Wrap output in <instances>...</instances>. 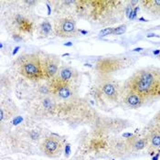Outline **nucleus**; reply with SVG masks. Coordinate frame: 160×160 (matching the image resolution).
<instances>
[{
    "instance_id": "9b49d317",
    "label": "nucleus",
    "mask_w": 160,
    "mask_h": 160,
    "mask_svg": "<svg viewBox=\"0 0 160 160\" xmlns=\"http://www.w3.org/2000/svg\"><path fill=\"white\" fill-rule=\"evenodd\" d=\"M147 102V99L144 96L138 94L137 92L132 91H125V93L123 96V104L131 109H138L143 106Z\"/></svg>"
},
{
    "instance_id": "4468645a",
    "label": "nucleus",
    "mask_w": 160,
    "mask_h": 160,
    "mask_svg": "<svg viewBox=\"0 0 160 160\" xmlns=\"http://www.w3.org/2000/svg\"><path fill=\"white\" fill-rule=\"evenodd\" d=\"M56 78H58L62 82H65L68 83H72V81L75 78L74 70L67 65H62L59 70V72L57 74Z\"/></svg>"
},
{
    "instance_id": "39448f33",
    "label": "nucleus",
    "mask_w": 160,
    "mask_h": 160,
    "mask_svg": "<svg viewBox=\"0 0 160 160\" xmlns=\"http://www.w3.org/2000/svg\"><path fill=\"white\" fill-rule=\"evenodd\" d=\"M53 29L56 36L60 38H73L79 33L76 20L72 16H64L55 19Z\"/></svg>"
},
{
    "instance_id": "f03ea898",
    "label": "nucleus",
    "mask_w": 160,
    "mask_h": 160,
    "mask_svg": "<svg viewBox=\"0 0 160 160\" xmlns=\"http://www.w3.org/2000/svg\"><path fill=\"white\" fill-rule=\"evenodd\" d=\"M121 1H104V0H87L75 1L76 12L79 17L86 18L90 22L97 24L110 23L112 13L115 11ZM112 23V22H111Z\"/></svg>"
},
{
    "instance_id": "9d476101",
    "label": "nucleus",
    "mask_w": 160,
    "mask_h": 160,
    "mask_svg": "<svg viewBox=\"0 0 160 160\" xmlns=\"http://www.w3.org/2000/svg\"><path fill=\"white\" fill-rule=\"evenodd\" d=\"M100 92L102 93V96H104L106 99H108L109 101L116 102L119 101V98L121 96L120 91L118 86L111 81H102L100 85H99Z\"/></svg>"
},
{
    "instance_id": "412c9836",
    "label": "nucleus",
    "mask_w": 160,
    "mask_h": 160,
    "mask_svg": "<svg viewBox=\"0 0 160 160\" xmlns=\"http://www.w3.org/2000/svg\"><path fill=\"white\" fill-rule=\"evenodd\" d=\"M160 98V86L159 89H158V95H157V99Z\"/></svg>"
},
{
    "instance_id": "a211bd4d",
    "label": "nucleus",
    "mask_w": 160,
    "mask_h": 160,
    "mask_svg": "<svg viewBox=\"0 0 160 160\" xmlns=\"http://www.w3.org/2000/svg\"><path fill=\"white\" fill-rule=\"evenodd\" d=\"M99 35L101 37H106L109 35H113V28H106L100 31Z\"/></svg>"
},
{
    "instance_id": "5701e85b",
    "label": "nucleus",
    "mask_w": 160,
    "mask_h": 160,
    "mask_svg": "<svg viewBox=\"0 0 160 160\" xmlns=\"http://www.w3.org/2000/svg\"><path fill=\"white\" fill-rule=\"evenodd\" d=\"M72 44L71 43V42H69V43H67V44H65V46H72Z\"/></svg>"
},
{
    "instance_id": "f257e3e1",
    "label": "nucleus",
    "mask_w": 160,
    "mask_h": 160,
    "mask_svg": "<svg viewBox=\"0 0 160 160\" xmlns=\"http://www.w3.org/2000/svg\"><path fill=\"white\" fill-rule=\"evenodd\" d=\"M160 86V68L146 67L138 70L126 82L124 91H132L147 101L157 99Z\"/></svg>"
},
{
    "instance_id": "20e7f679",
    "label": "nucleus",
    "mask_w": 160,
    "mask_h": 160,
    "mask_svg": "<svg viewBox=\"0 0 160 160\" xmlns=\"http://www.w3.org/2000/svg\"><path fill=\"white\" fill-rule=\"evenodd\" d=\"M131 63L132 60L127 57H106L96 62L95 70L100 73H112L129 67Z\"/></svg>"
},
{
    "instance_id": "0eeeda50",
    "label": "nucleus",
    "mask_w": 160,
    "mask_h": 160,
    "mask_svg": "<svg viewBox=\"0 0 160 160\" xmlns=\"http://www.w3.org/2000/svg\"><path fill=\"white\" fill-rule=\"evenodd\" d=\"M49 85V93L58 100L62 101H69L72 98L74 94L72 83H68L65 82H62L58 78H54L51 81L48 82Z\"/></svg>"
},
{
    "instance_id": "2eb2a0df",
    "label": "nucleus",
    "mask_w": 160,
    "mask_h": 160,
    "mask_svg": "<svg viewBox=\"0 0 160 160\" xmlns=\"http://www.w3.org/2000/svg\"><path fill=\"white\" fill-rule=\"evenodd\" d=\"M139 3L145 11L154 16H160V0H143Z\"/></svg>"
},
{
    "instance_id": "6e6552de",
    "label": "nucleus",
    "mask_w": 160,
    "mask_h": 160,
    "mask_svg": "<svg viewBox=\"0 0 160 160\" xmlns=\"http://www.w3.org/2000/svg\"><path fill=\"white\" fill-rule=\"evenodd\" d=\"M142 136L148 142V150L150 155H154L160 149V125L153 121L144 129Z\"/></svg>"
},
{
    "instance_id": "f8f14e48",
    "label": "nucleus",
    "mask_w": 160,
    "mask_h": 160,
    "mask_svg": "<svg viewBox=\"0 0 160 160\" xmlns=\"http://www.w3.org/2000/svg\"><path fill=\"white\" fill-rule=\"evenodd\" d=\"M128 153H137L148 149V142L143 136H131L125 140Z\"/></svg>"
},
{
    "instance_id": "6ab92c4d",
    "label": "nucleus",
    "mask_w": 160,
    "mask_h": 160,
    "mask_svg": "<svg viewBox=\"0 0 160 160\" xmlns=\"http://www.w3.org/2000/svg\"><path fill=\"white\" fill-rule=\"evenodd\" d=\"M152 121H153L154 123H158V124H159L160 125V110L156 113V115L154 116V118H153Z\"/></svg>"
},
{
    "instance_id": "7ed1b4c3",
    "label": "nucleus",
    "mask_w": 160,
    "mask_h": 160,
    "mask_svg": "<svg viewBox=\"0 0 160 160\" xmlns=\"http://www.w3.org/2000/svg\"><path fill=\"white\" fill-rule=\"evenodd\" d=\"M17 67L18 73L28 81L40 82L44 80L40 54L27 53L21 55L17 60Z\"/></svg>"
},
{
    "instance_id": "423d86ee",
    "label": "nucleus",
    "mask_w": 160,
    "mask_h": 160,
    "mask_svg": "<svg viewBox=\"0 0 160 160\" xmlns=\"http://www.w3.org/2000/svg\"><path fill=\"white\" fill-rule=\"evenodd\" d=\"M40 152L49 158H60L63 153L64 144L61 138L55 136H45L39 144Z\"/></svg>"
},
{
    "instance_id": "aec40b11",
    "label": "nucleus",
    "mask_w": 160,
    "mask_h": 160,
    "mask_svg": "<svg viewBox=\"0 0 160 160\" xmlns=\"http://www.w3.org/2000/svg\"><path fill=\"white\" fill-rule=\"evenodd\" d=\"M153 54H154V55H159L160 50L159 49H157V50H155V51L153 52Z\"/></svg>"
},
{
    "instance_id": "4be33fe9",
    "label": "nucleus",
    "mask_w": 160,
    "mask_h": 160,
    "mask_svg": "<svg viewBox=\"0 0 160 160\" xmlns=\"http://www.w3.org/2000/svg\"><path fill=\"white\" fill-rule=\"evenodd\" d=\"M142 49V48H138V49H134V51H140Z\"/></svg>"
},
{
    "instance_id": "f3484780",
    "label": "nucleus",
    "mask_w": 160,
    "mask_h": 160,
    "mask_svg": "<svg viewBox=\"0 0 160 160\" xmlns=\"http://www.w3.org/2000/svg\"><path fill=\"white\" fill-rule=\"evenodd\" d=\"M126 28H127V27H126V25H120V26H118V27H116V28H113V35H122L123 33H125V31H126Z\"/></svg>"
},
{
    "instance_id": "dca6fc26",
    "label": "nucleus",
    "mask_w": 160,
    "mask_h": 160,
    "mask_svg": "<svg viewBox=\"0 0 160 160\" xmlns=\"http://www.w3.org/2000/svg\"><path fill=\"white\" fill-rule=\"evenodd\" d=\"M53 32L54 29L49 20H44L38 26L37 33L39 38H49Z\"/></svg>"
},
{
    "instance_id": "1a4fd4ad",
    "label": "nucleus",
    "mask_w": 160,
    "mask_h": 160,
    "mask_svg": "<svg viewBox=\"0 0 160 160\" xmlns=\"http://www.w3.org/2000/svg\"><path fill=\"white\" fill-rule=\"evenodd\" d=\"M41 67L44 75V80L47 82L54 79L61 68V62L58 57L51 54H40Z\"/></svg>"
},
{
    "instance_id": "b1692460",
    "label": "nucleus",
    "mask_w": 160,
    "mask_h": 160,
    "mask_svg": "<svg viewBox=\"0 0 160 160\" xmlns=\"http://www.w3.org/2000/svg\"><path fill=\"white\" fill-rule=\"evenodd\" d=\"M158 58H159V59H160V54H159V55H158Z\"/></svg>"
},
{
    "instance_id": "ddd939ff",
    "label": "nucleus",
    "mask_w": 160,
    "mask_h": 160,
    "mask_svg": "<svg viewBox=\"0 0 160 160\" xmlns=\"http://www.w3.org/2000/svg\"><path fill=\"white\" fill-rule=\"evenodd\" d=\"M18 112V109L9 102H4L2 101L0 105V121L3 124L4 122H8L9 119H11L14 115H16Z\"/></svg>"
}]
</instances>
